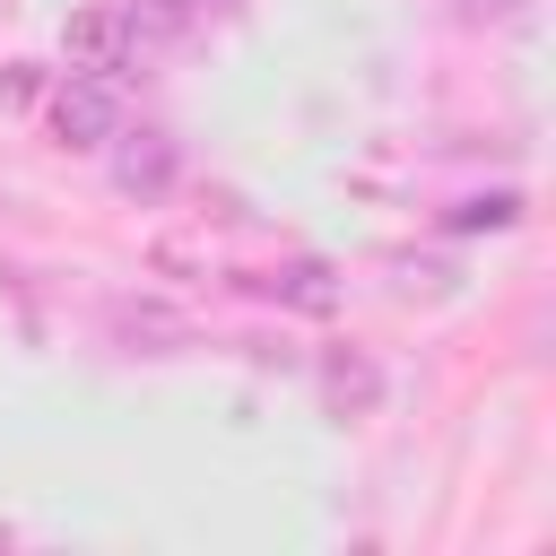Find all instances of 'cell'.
Here are the masks:
<instances>
[{"label": "cell", "instance_id": "6da1fadb", "mask_svg": "<svg viewBox=\"0 0 556 556\" xmlns=\"http://www.w3.org/2000/svg\"><path fill=\"white\" fill-rule=\"evenodd\" d=\"M113 130H122L113 87H104V78H87V70H70V78L52 87V139H61V148H104Z\"/></svg>", "mask_w": 556, "mask_h": 556}, {"label": "cell", "instance_id": "7a4b0ae2", "mask_svg": "<svg viewBox=\"0 0 556 556\" xmlns=\"http://www.w3.org/2000/svg\"><path fill=\"white\" fill-rule=\"evenodd\" d=\"M130 43H139L130 9H78V17H70V35H61L70 70H87V78H113V70L130 61Z\"/></svg>", "mask_w": 556, "mask_h": 556}, {"label": "cell", "instance_id": "3957f363", "mask_svg": "<svg viewBox=\"0 0 556 556\" xmlns=\"http://www.w3.org/2000/svg\"><path fill=\"white\" fill-rule=\"evenodd\" d=\"M113 182H122V191H139V200H156V191L174 182V148H165L156 130H139V139L113 156Z\"/></svg>", "mask_w": 556, "mask_h": 556}, {"label": "cell", "instance_id": "277c9868", "mask_svg": "<svg viewBox=\"0 0 556 556\" xmlns=\"http://www.w3.org/2000/svg\"><path fill=\"white\" fill-rule=\"evenodd\" d=\"M452 226H513V200L495 191V200H469V208H452Z\"/></svg>", "mask_w": 556, "mask_h": 556}, {"label": "cell", "instance_id": "5b68a950", "mask_svg": "<svg viewBox=\"0 0 556 556\" xmlns=\"http://www.w3.org/2000/svg\"><path fill=\"white\" fill-rule=\"evenodd\" d=\"M191 17V0H139L130 9V26H182Z\"/></svg>", "mask_w": 556, "mask_h": 556}, {"label": "cell", "instance_id": "8992f818", "mask_svg": "<svg viewBox=\"0 0 556 556\" xmlns=\"http://www.w3.org/2000/svg\"><path fill=\"white\" fill-rule=\"evenodd\" d=\"M469 9H513V0H469Z\"/></svg>", "mask_w": 556, "mask_h": 556}]
</instances>
